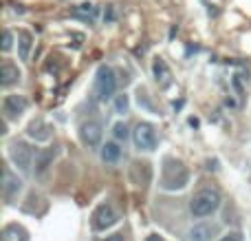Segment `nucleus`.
I'll return each mask as SVG.
<instances>
[{"instance_id":"1","label":"nucleus","mask_w":251,"mask_h":241,"mask_svg":"<svg viewBox=\"0 0 251 241\" xmlns=\"http://www.w3.org/2000/svg\"><path fill=\"white\" fill-rule=\"evenodd\" d=\"M187 180H190V173H187V168L183 166V162L172 159V157L165 159L163 162V175H161V186H163L165 190L183 188V186L187 184Z\"/></svg>"},{"instance_id":"2","label":"nucleus","mask_w":251,"mask_h":241,"mask_svg":"<svg viewBox=\"0 0 251 241\" xmlns=\"http://www.w3.org/2000/svg\"><path fill=\"white\" fill-rule=\"evenodd\" d=\"M218 206H221V195L214 188L199 190L190 202V211L194 217H209L212 212L218 211Z\"/></svg>"},{"instance_id":"3","label":"nucleus","mask_w":251,"mask_h":241,"mask_svg":"<svg viewBox=\"0 0 251 241\" xmlns=\"http://www.w3.org/2000/svg\"><path fill=\"white\" fill-rule=\"evenodd\" d=\"M115 89H117V78H115V71L110 66L101 64L97 69L95 75V91L100 100H110L115 95Z\"/></svg>"},{"instance_id":"4","label":"nucleus","mask_w":251,"mask_h":241,"mask_svg":"<svg viewBox=\"0 0 251 241\" xmlns=\"http://www.w3.org/2000/svg\"><path fill=\"white\" fill-rule=\"evenodd\" d=\"M132 140H134V146H137L139 151H148V153H150V151H154L156 144H159L154 126H152V124H148V122L137 124V128H134V133H132Z\"/></svg>"},{"instance_id":"5","label":"nucleus","mask_w":251,"mask_h":241,"mask_svg":"<svg viewBox=\"0 0 251 241\" xmlns=\"http://www.w3.org/2000/svg\"><path fill=\"white\" fill-rule=\"evenodd\" d=\"M9 157H11V162L16 164L22 173H29L31 159H33V151H31L25 142H13V144L9 146Z\"/></svg>"},{"instance_id":"6","label":"nucleus","mask_w":251,"mask_h":241,"mask_svg":"<svg viewBox=\"0 0 251 241\" xmlns=\"http://www.w3.org/2000/svg\"><path fill=\"white\" fill-rule=\"evenodd\" d=\"M115 224H117V212H115V208L110 204H101V206L95 208V212H93V228L106 230Z\"/></svg>"},{"instance_id":"7","label":"nucleus","mask_w":251,"mask_h":241,"mask_svg":"<svg viewBox=\"0 0 251 241\" xmlns=\"http://www.w3.org/2000/svg\"><path fill=\"white\" fill-rule=\"evenodd\" d=\"M79 135H82L84 144L88 146H100L101 142V135H104V131H101V124L100 122H84L82 128H79Z\"/></svg>"},{"instance_id":"8","label":"nucleus","mask_w":251,"mask_h":241,"mask_svg":"<svg viewBox=\"0 0 251 241\" xmlns=\"http://www.w3.org/2000/svg\"><path fill=\"white\" fill-rule=\"evenodd\" d=\"M2 109H4V113L9 115V118H20L22 113H25V109H26V100L22 95H7L4 97V104H2Z\"/></svg>"},{"instance_id":"9","label":"nucleus","mask_w":251,"mask_h":241,"mask_svg":"<svg viewBox=\"0 0 251 241\" xmlns=\"http://www.w3.org/2000/svg\"><path fill=\"white\" fill-rule=\"evenodd\" d=\"M218 233V228H216V224H196V226H192L190 228V241H212V237Z\"/></svg>"},{"instance_id":"10","label":"nucleus","mask_w":251,"mask_h":241,"mask_svg":"<svg viewBox=\"0 0 251 241\" xmlns=\"http://www.w3.org/2000/svg\"><path fill=\"white\" fill-rule=\"evenodd\" d=\"M26 133H29V137H33L35 142H47L49 137H51V126H49L47 122H42V120H35V122L29 124Z\"/></svg>"},{"instance_id":"11","label":"nucleus","mask_w":251,"mask_h":241,"mask_svg":"<svg viewBox=\"0 0 251 241\" xmlns=\"http://www.w3.org/2000/svg\"><path fill=\"white\" fill-rule=\"evenodd\" d=\"M18 80H20L18 66L11 64V62H4V64L0 66V84H2V87H11V84H16Z\"/></svg>"},{"instance_id":"12","label":"nucleus","mask_w":251,"mask_h":241,"mask_svg":"<svg viewBox=\"0 0 251 241\" xmlns=\"http://www.w3.org/2000/svg\"><path fill=\"white\" fill-rule=\"evenodd\" d=\"M20 188H22V181L18 180V177L13 175L9 168H4V180H2V190H4V195H7V197H13L16 193H20Z\"/></svg>"},{"instance_id":"13","label":"nucleus","mask_w":251,"mask_h":241,"mask_svg":"<svg viewBox=\"0 0 251 241\" xmlns=\"http://www.w3.org/2000/svg\"><path fill=\"white\" fill-rule=\"evenodd\" d=\"M0 241H26V233L22 226L9 224L7 228L2 230V235H0Z\"/></svg>"},{"instance_id":"14","label":"nucleus","mask_w":251,"mask_h":241,"mask_svg":"<svg viewBox=\"0 0 251 241\" xmlns=\"http://www.w3.org/2000/svg\"><path fill=\"white\" fill-rule=\"evenodd\" d=\"M119 157H122V149H119V144H115V142H106L104 146H101V159L108 164H115L119 162Z\"/></svg>"},{"instance_id":"15","label":"nucleus","mask_w":251,"mask_h":241,"mask_svg":"<svg viewBox=\"0 0 251 241\" xmlns=\"http://www.w3.org/2000/svg\"><path fill=\"white\" fill-rule=\"evenodd\" d=\"M152 71H154L156 82H161L163 87H168V84H170V69H168V64H165V60L156 58L154 64H152Z\"/></svg>"},{"instance_id":"16","label":"nucleus","mask_w":251,"mask_h":241,"mask_svg":"<svg viewBox=\"0 0 251 241\" xmlns=\"http://www.w3.org/2000/svg\"><path fill=\"white\" fill-rule=\"evenodd\" d=\"M73 16L75 18H82V20L93 22L97 18V7H95V4H79V7L73 11Z\"/></svg>"},{"instance_id":"17","label":"nucleus","mask_w":251,"mask_h":241,"mask_svg":"<svg viewBox=\"0 0 251 241\" xmlns=\"http://www.w3.org/2000/svg\"><path fill=\"white\" fill-rule=\"evenodd\" d=\"M53 157H55V151H47V153H40L38 155V164H35V166H38V168H35V171H38V175H42V173L51 166Z\"/></svg>"},{"instance_id":"18","label":"nucleus","mask_w":251,"mask_h":241,"mask_svg":"<svg viewBox=\"0 0 251 241\" xmlns=\"http://www.w3.org/2000/svg\"><path fill=\"white\" fill-rule=\"evenodd\" d=\"M18 51H20V60H26L31 51V33L22 31L20 33V42H18Z\"/></svg>"},{"instance_id":"19","label":"nucleus","mask_w":251,"mask_h":241,"mask_svg":"<svg viewBox=\"0 0 251 241\" xmlns=\"http://www.w3.org/2000/svg\"><path fill=\"white\" fill-rule=\"evenodd\" d=\"M128 95H117V100H115V109H117V113H128Z\"/></svg>"},{"instance_id":"20","label":"nucleus","mask_w":251,"mask_h":241,"mask_svg":"<svg viewBox=\"0 0 251 241\" xmlns=\"http://www.w3.org/2000/svg\"><path fill=\"white\" fill-rule=\"evenodd\" d=\"M113 133H115L117 140H126V137H128V126H126L124 122H117L115 124V128H113Z\"/></svg>"},{"instance_id":"21","label":"nucleus","mask_w":251,"mask_h":241,"mask_svg":"<svg viewBox=\"0 0 251 241\" xmlns=\"http://www.w3.org/2000/svg\"><path fill=\"white\" fill-rule=\"evenodd\" d=\"M13 47V33L11 31H4L2 33V51H9Z\"/></svg>"},{"instance_id":"22","label":"nucleus","mask_w":251,"mask_h":241,"mask_svg":"<svg viewBox=\"0 0 251 241\" xmlns=\"http://www.w3.org/2000/svg\"><path fill=\"white\" fill-rule=\"evenodd\" d=\"M221 241H243V235L240 233H229V235H225Z\"/></svg>"},{"instance_id":"23","label":"nucleus","mask_w":251,"mask_h":241,"mask_svg":"<svg viewBox=\"0 0 251 241\" xmlns=\"http://www.w3.org/2000/svg\"><path fill=\"white\" fill-rule=\"evenodd\" d=\"M101 241H124V239H122V235H110V237H106Z\"/></svg>"},{"instance_id":"24","label":"nucleus","mask_w":251,"mask_h":241,"mask_svg":"<svg viewBox=\"0 0 251 241\" xmlns=\"http://www.w3.org/2000/svg\"><path fill=\"white\" fill-rule=\"evenodd\" d=\"M148 241H163L159 237V235H150V237H148Z\"/></svg>"}]
</instances>
